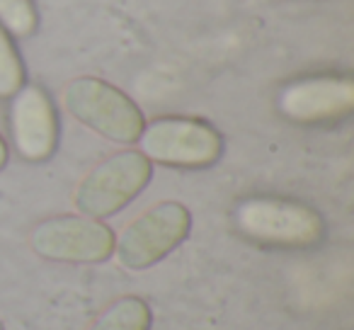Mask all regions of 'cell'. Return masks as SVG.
I'll return each mask as SVG.
<instances>
[{"label": "cell", "mask_w": 354, "mask_h": 330, "mask_svg": "<svg viewBox=\"0 0 354 330\" xmlns=\"http://www.w3.org/2000/svg\"><path fill=\"white\" fill-rule=\"evenodd\" d=\"M277 107L299 124L333 122L354 109V80L347 75H313L289 83L279 93Z\"/></svg>", "instance_id": "cell-7"}, {"label": "cell", "mask_w": 354, "mask_h": 330, "mask_svg": "<svg viewBox=\"0 0 354 330\" xmlns=\"http://www.w3.org/2000/svg\"><path fill=\"white\" fill-rule=\"evenodd\" d=\"M0 27L12 37H30L37 30V8L32 0H0Z\"/></svg>", "instance_id": "cell-11"}, {"label": "cell", "mask_w": 354, "mask_h": 330, "mask_svg": "<svg viewBox=\"0 0 354 330\" xmlns=\"http://www.w3.org/2000/svg\"><path fill=\"white\" fill-rule=\"evenodd\" d=\"M6 163H8V146H6V141L0 138V168H3Z\"/></svg>", "instance_id": "cell-12"}, {"label": "cell", "mask_w": 354, "mask_h": 330, "mask_svg": "<svg viewBox=\"0 0 354 330\" xmlns=\"http://www.w3.org/2000/svg\"><path fill=\"white\" fill-rule=\"evenodd\" d=\"M153 165L141 151H119L95 165L75 190V207L83 217L107 219L122 212L151 183Z\"/></svg>", "instance_id": "cell-3"}, {"label": "cell", "mask_w": 354, "mask_h": 330, "mask_svg": "<svg viewBox=\"0 0 354 330\" xmlns=\"http://www.w3.org/2000/svg\"><path fill=\"white\" fill-rule=\"evenodd\" d=\"M151 309L138 296H124L95 318L88 330H151Z\"/></svg>", "instance_id": "cell-9"}, {"label": "cell", "mask_w": 354, "mask_h": 330, "mask_svg": "<svg viewBox=\"0 0 354 330\" xmlns=\"http://www.w3.org/2000/svg\"><path fill=\"white\" fill-rule=\"evenodd\" d=\"M236 228L262 246L308 248L323 238V219L301 202L277 197L243 199L233 212Z\"/></svg>", "instance_id": "cell-1"}, {"label": "cell", "mask_w": 354, "mask_h": 330, "mask_svg": "<svg viewBox=\"0 0 354 330\" xmlns=\"http://www.w3.org/2000/svg\"><path fill=\"white\" fill-rule=\"evenodd\" d=\"M138 151L151 163L172 168H207L221 156L223 141L212 124L189 117H162L146 124Z\"/></svg>", "instance_id": "cell-5"}, {"label": "cell", "mask_w": 354, "mask_h": 330, "mask_svg": "<svg viewBox=\"0 0 354 330\" xmlns=\"http://www.w3.org/2000/svg\"><path fill=\"white\" fill-rule=\"evenodd\" d=\"M64 104L73 119L114 143L138 141L143 114L129 95L100 78H75L64 88Z\"/></svg>", "instance_id": "cell-2"}, {"label": "cell", "mask_w": 354, "mask_h": 330, "mask_svg": "<svg viewBox=\"0 0 354 330\" xmlns=\"http://www.w3.org/2000/svg\"><path fill=\"white\" fill-rule=\"evenodd\" d=\"M192 228V214L180 202H160L136 217L114 238V255L127 270H148L170 255Z\"/></svg>", "instance_id": "cell-4"}, {"label": "cell", "mask_w": 354, "mask_h": 330, "mask_svg": "<svg viewBox=\"0 0 354 330\" xmlns=\"http://www.w3.org/2000/svg\"><path fill=\"white\" fill-rule=\"evenodd\" d=\"M10 134L15 151L30 163L46 161L56 151L59 117L54 102L39 85H22L12 95Z\"/></svg>", "instance_id": "cell-8"}, {"label": "cell", "mask_w": 354, "mask_h": 330, "mask_svg": "<svg viewBox=\"0 0 354 330\" xmlns=\"http://www.w3.org/2000/svg\"><path fill=\"white\" fill-rule=\"evenodd\" d=\"M25 85V68L10 35L0 27V98H12Z\"/></svg>", "instance_id": "cell-10"}, {"label": "cell", "mask_w": 354, "mask_h": 330, "mask_svg": "<svg viewBox=\"0 0 354 330\" xmlns=\"http://www.w3.org/2000/svg\"><path fill=\"white\" fill-rule=\"evenodd\" d=\"M0 330H6V328H3V323H0Z\"/></svg>", "instance_id": "cell-13"}, {"label": "cell", "mask_w": 354, "mask_h": 330, "mask_svg": "<svg viewBox=\"0 0 354 330\" xmlns=\"http://www.w3.org/2000/svg\"><path fill=\"white\" fill-rule=\"evenodd\" d=\"M114 233L100 219L54 217L37 223L30 233V246L44 260L90 265L102 262L114 253Z\"/></svg>", "instance_id": "cell-6"}]
</instances>
